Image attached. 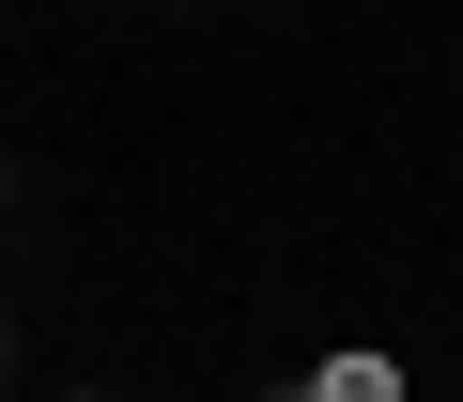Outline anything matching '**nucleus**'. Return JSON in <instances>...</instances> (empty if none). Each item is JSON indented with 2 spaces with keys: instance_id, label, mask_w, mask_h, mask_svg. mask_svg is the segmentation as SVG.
I'll list each match as a JSON object with an SVG mask.
<instances>
[{
  "instance_id": "nucleus-1",
  "label": "nucleus",
  "mask_w": 463,
  "mask_h": 402,
  "mask_svg": "<svg viewBox=\"0 0 463 402\" xmlns=\"http://www.w3.org/2000/svg\"><path fill=\"white\" fill-rule=\"evenodd\" d=\"M309 402H402V356H386V340H340V356L309 371Z\"/></svg>"
},
{
  "instance_id": "nucleus-2",
  "label": "nucleus",
  "mask_w": 463,
  "mask_h": 402,
  "mask_svg": "<svg viewBox=\"0 0 463 402\" xmlns=\"http://www.w3.org/2000/svg\"><path fill=\"white\" fill-rule=\"evenodd\" d=\"M0 201H16V170H0Z\"/></svg>"
},
{
  "instance_id": "nucleus-3",
  "label": "nucleus",
  "mask_w": 463,
  "mask_h": 402,
  "mask_svg": "<svg viewBox=\"0 0 463 402\" xmlns=\"http://www.w3.org/2000/svg\"><path fill=\"white\" fill-rule=\"evenodd\" d=\"M78 402H93V387H78Z\"/></svg>"
}]
</instances>
